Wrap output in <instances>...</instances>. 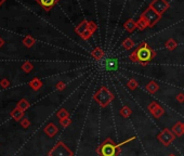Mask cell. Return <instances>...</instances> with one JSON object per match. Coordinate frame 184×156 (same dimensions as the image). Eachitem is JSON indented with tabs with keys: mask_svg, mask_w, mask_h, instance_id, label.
Returning a JSON list of instances; mask_svg holds the SVG:
<instances>
[{
	"mask_svg": "<svg viewBox=\"0 0 184 156\" xmlns=\"http://www.w3.org/2000/svg\"><path fill=\"white\" fill-rule=\"evenodd\" d=\"M156 52L149 47L148 43L145 41L141 42V45L130 54V60L135 63H140L141 65L145 66L149 63V61L154 59Z\"/></svg>",
	"mask_w": 184,
	"mask_h": 156,
	"instance_id": "6da1fadb",
	"label": "cell"
},
{
	"mask_svg": "<svg viewBox=\"0 0 184 156\" xmlns=\"http://www.w3.org/2000/svg\"><path fill=\"white\" fill-rule=\"evenodd\" d=\"M113 99H114V95L106 87H101V89L94 94V100L101 106H106Z\"/></svg>",
	"mask_w": 184,
	"mask_h": 156,
	"instance_id": "7a4b0ae2",
	"label": "cell"
},
{
	"mask_svg": "<svg viewBox=\"0 0 184 156\" xmlns=\"http://www.w3.org/2000/svg\"><path fill=\"white\" fill-rule=\"evenodd\" d=\"M141 16L147 22L148 27H154L155 25L160 21V19H162V15L158 14V13H157L155 10H153L151 7L145 9L144 12L141 14Z\"/></svg>",
	"mask_w": 184,
	"mask_h": 156,
	"instance_id": "3957f363",
	"label": "cell"
},
{
	"mask_svg": "<svg viewBox=\"0 0 184 156\" xmlns=\"http://www.w3.org/2000/svg\"><path fill=\"white\" fill-rule=\"evenodd\" d=\"M119 145H115L112 142L110 138H107V140L100 146V149H97V153L101 154V156H116V151L118 150Z\"/></svg>",
	"mask_w": 184,
	"mask_h": 156,
	"instance_id": "277c9868",
	"label": "cell"
},
{
	"mask_svg": "<svg viewBox=\"0 0 184 156\" xmlns=\"http://www.w3.org/2000/svg\"><path fill=\"white\" fill-rule=\"evenodd\" d=\"M73 153L63 142H59L49 153V156H72Z\"/></svg>",
	"mask_w": 184,
	"mask_h": 156,
	"instance_id": "5b68a950",
	"label": "cell"
},
{
	"mask_svg": "<svg viewBox=\"0 0 184 156\" xmlns=\"http://www.w3.org/2000/svg\"><path fill=\"white\" fill-rule=\"evenodd\" d=\"M149 7L156 11L158 14L162 15L170 8V5L167 0H153L152 2L149 3Z\"/></svg>",
	"mask_w": 184,
	"mask_h": 156,
	"instance_id": "8992f818",
	"label": "cell"
},
{
	"mask_svg": "<svg viewBox=\"0 0 184 156\" xmlns=\"http://www.w3.org/2000/svg\"><path fill=\"white\" fill-rule=\"evenodd\" d=\"M173 134L171 133L169 129H165L164 131L159 134V140L165 144V145H169L172 141H173Z\"/></svg>",
	"mask_w": 184,
	"mask_h": 156,
	"instance_id": "52a82bcc",
	"label": "cell"
},
{
	"mask_svg": "<svg viewBox=\"0 0 184 156\" xmlns=\"http://www.w3.org/2000/svg\"><path fill=\"white\" fill-rule=\"evenodd\" d=\"M36 2L43 8L45 11L49 12V11L59 2V0H36Z\"/></svg>",
	"mask_w": 184,
	"mask_h": 156,
	"instance_id": "ba28073f",
	"label": "cell"
},
{
	"mask_svg": "<svg viewBox=\"0 0 184 156\" xmlns=\"http://www.w3.org/2000/svg\"><path fill=\"white\" fill-rule=\"evenodd\" d=\"M148 109L153 113V115L156 117H160L162 114H164V109L158 105L155 102H152V103L148 105Z\"/></svg>",
	"mask_w": 184,
	"mask_h": 156,
	"instance_id": "9c48e42d",
	"label": "cell"
},
{
	"mask_svg": "<svg viewBox=\"0 0 184 156\" xmlns=\"http://www.w3.org/2000/svg\"><path fill=\"white\" fill-rule=\"evenodd\" d=\"M88 28H89V21L83 20L79 25H78V26L75 27V33H76L77 35H79V36H81V35L83 34Z\"/></svg>",
	"mask_w": 184,
	"mask_h": 156,
	"instance_id": "30bf717a",
	"label": "cell"
},
{
	"mask_svg": "<svg viewBox=\"0 0 184 156\" xmlns=\"http://www.w3.org/2000/svg\"><path fill=\"white\" fill-rule=\"evenodd\" d=\"M57 131H59V129L56 128V126H55L54 124H52V123H50L49 125H47L45 128V132L47 136H49L50 138H52V137H54L55 134L57 133Z\"/></svg>",
	"mask_w": 184,
	"mask_h": 156,
	"instance_id": "8fae6325",
	"label": "cell"
},
{
	"mask_svg": "<svg viewBox=\"0 0 184 156\" xmlns=\"http://www.w3.org/2000/svg\"><path fill=\"white\" fill-rule=\"evenodd\" d=\"M124 29L127 30V32H129V33L135 32V28H138L137 22H135L133 19H129V20L126 21V23L124 24Z\"/></svg>",
	"mask_w": 184,
	"mask_h": 156,
	"instance_id": "7c38bea8",
	"label": "cell"
},
{
	"mask_svg": "<svg viewBox=\"0 0 184 156\" xmlns=\"http://www.w3.org/2000/svg\"><path fill=\"white\" fill-rule=\"evenodd\" d=\"M10 115L14 120H21V119L24 117V112H23L22 109H19V107H15V109L10 113Z\"/></svg>",
	"mask_w": 184,
	"mask_h": 156,
	"instance_id": "4fadbf2b",
	"label": "cell"
},
{
	"mask_svg": "<svg viewBox=\"0 0 184 156\" xmlns=\"http://www.w3.org/2000/svg\"><path fill=\"white\" fill-rule=\"evenodd\" d=\"M29 87L32 88V90H35V91H38V90L43 87V81L39 79V78H37V77H35L34 79H32V81H29Z\"/></svg>",
	"mask_w": 184,
	"mask_h": 156,
	"instance_id": "5bb4252c",
	"label": "cell"
},
{
	"mask_svg": "<svg viewBox=\"0 0 184 156\" xmlns=\"http://www.w3.org/2000/svg\"><path fill=\"white\" fill-rule=\"evenodd\" d=\"M23 43L26 48H32V46L36 43V39L34 37H32L30 35H27V36H25L24 39H23Z\"/></svg>",
	"mask_w": 184,
	"mask_h": 156,
	"instance_id": "9a60e30c",
	"label": "cell"
},
{
	"mask_svg": "<svg viewBox=\"0 0 184 156\" xmlns=\"http://www.w3.org/2000/svg\"><path fill=\"white\" fill-rule=\"evenodd\" d=\"M145 89H146L148 92H151V93H155L157 90L159 89V86H158V84H157V82H155L154 80H152V81H149L148 84L146 85Z\"/></svg>",
	"mask_w": 184,
	"mask_h": 156,
	"instance_id": "2e32d148",
	"label": "cell"
},
{
	"mask_svg": "<svg viewBox=\"0 0 184 156\" xmlns=\"http://www.w3.org/2000/svg\"><path fill=\"white\" fill-rule=\"evenodd\" d=\"M172 131L177 134V136H182V134L184 133V124L178 123L177 125H174V126L172 127Z\"/></svg>",
	"mask_w": 184,
	"mask_h": 156,
	"instance_id": "e0dca14e",
	"label": "cell"
},
{
	"mask_svg": "<svg viewBox=\"0 0 184 156\" xmlns=\"http://www.w3.org/2000/svg\"><path fill=\"white\" fill-rule=\"evenodd\" d=\"M104 54H105L104 51H103L100 47L95 48V49L92 51V57H94L95 60H102L103 57H104Z\"/></svg>",
	"mask_w": 184,
	"mask_h": 156,
	"instance_id": "ac0fdd59",
	"label": "cell"
},
{
	"mask_svg": "<svg viewBox=\"0 0 184 156\" xmlns=\"http://www.w3.org/2000/svg\"><path fill=\"white\" fill-rule=\"evenodd\" d=\"M165 47H166L168 50H170V51H172V50H174L175 48L178 47V43H177V41L173 39V38H170V39H168L166 41V43H165Z\"/></svg>",
	"mask_w": 184,
	"mask_h": 156,
	"instance_id": "d6986e66",
	"label": "cell"
},
{
	"mask_svg": "<svg viewBox=\"0 0 184 156\" xmlns=\"http://www.w3.org/2000/svg\"><path fill=\"white\" fill-rule=\"evenodd\" d=\"M29 102L27 101L26 99H21L20 101H19V103H18V106L16 107H19L20 109H22L23 112H25L27 109H29Z\"/></svg>",
	"mask_w": 184,
	"mask_h": 156,
	"instance_id": "ffe728a7",
	"label": "cell"
},
{
	"mask_svg": "<svg viewBox=\"0 0 184 156\" xmlns=\"http://www.w3.org/2000/svg\"><path fill=\"white\" fill-rule=\"evenodd\" d=\"M135 41H133V39H131V38H126L124 39V41L122 42V48L124 49H126V50H130L131 48H133L135 47Z\"/></svg>",
	"mask_w": 184,
	"mask_h": 156,
	"instance_id": "44dd1931",
	"label": "cell"
},
{
	"mask_svg": "<svg viewBox=\"0 0 184 156\" xmlns=\"http://www.w3.org/2000/svg\"><path fill=\"white\" fill-rule=\"evenodd\" d=\"M137 26H138V28H139L140 30H144L146 27H148V24H147V22L144 20V19H143V17L140 16L139 21L137 22Z\"/></svg>",
	"mask_w": 184,
	"mask_h": 156,
	"instance_id": "7402d4cb",
	"label": "cell"
},
{
	"mask_svg": "<svg viewBox=\"0 0 184 156\" xmlns=\"http://www.w3.org/2000/svg\"><path fill=\"white\" fill-rule=\"evenodd\" d=\"M105 67H106L107 69H110V71H112V69H115L117 67V61L116 60H107L106 63H105Z\"/></svg>",
	"mask_w": 184,
	"mask_h": 156,
	"instance_id": "603a6c76",
	"label": "cell"
},
{
	"mask_svg": "<svg viewBox=\"0 0 184 156\" xmlns=\"http://www.w3.org/2000/svg\"><path fill=\"white\" fill-rule=\"evenodd\" d=\"M22 69L25 73H30L34 69V65L29 62V61H26L25 63H23L22 65Z\"/></svg>",
	"mask_w": 184,
	"mask_h": 156,
	"instance_id": "cb8c5ba5",
	"label": "cell"
},
{
	"mask_svg": "<svg viewBox=\"0 0 184 156\" xmlns=\"http://www.w3.org/2000/svg\"><path fill=\"white\" fill-rule=\"evenodd\" d=\"M56 115H57V117H59L60 119L67 118V117H68V112L66 111L65 109H61L60 111H59V112L56 113Z\"/></svg>",
	"mask_w": 184,
	"mask_h": 156,
	"instance_id": "d4e9b609",
	"label": "cell"
},
{
	"mask_svg": "<svg viewBox=\"0 0 184 156\" xmlns=\"http://www.w3.org/2000/svg\"><path fill=\"white\" fill-rule=\"evenodd\" d=\"M127 86L129 87V89L135 90V89H137V87H138V81L135 79H130L129 81L127 82Z\"/></svg>",
	"mask_w": 184,
	"mask_h": 156,
	"instance_id": "484cf974",
	"label": "cell"
},
{
	"mask_svg": "<svg viewBox=\"0 0 184 156\" xmlns=\"http://www.w3.org/2000/svg\"><path fill=\"white\" fill-rule=\"evenodd\" d=\"M120 114H121L124 117H128L130 114H131V111H130L129 107L124 106V107H122V109H120Z\"/></svg>",
	"mask_w": 184,
	"mask_h": 156,
	"instance_id": "4316f807",
	"label": "cell"
},
{
	"mask_svg": "<svg viewBox=\"0 0 184 156\" xmlns=\"http://www.w3.org/2000/svg\"><path fill=\"white\" fill-rule=\"evenodd\" d=\"M0 86L2 87L3 89H7V88L10 87V81H9L7 78H3V79L0 80Z\"/></svg>",
	"mask_w": 184,
	"mask_h": 156,
	"instance_id": "83f0119b",
	"label": "cell"
},
{
	"mask_svg": "<svg viewBox=\"0 0 184 156\" xmlns=\"http://www.w3.org/2000/svg\"><path fill=\"white\" fill-rule=\"evenodd\" d=\"M21 126H22L23 128H28V127L30 126V121H29V119H27V118H23L22 120H21Z\"/></svg>",
	"mask_w": 184,
	"mask_h": 156,
	"instance_id": "f1b7e54d",
	"label": "cell"
},
{
	"mask_svg": "<svg viewBox=\"0 0 184 156\" xmlns=\"http://www.w3.org/2000/svg\"><path fill=\"white\" fill-rule=\"evenodd\" d=\"M60 124L62 125L63 127H67L68 125H70V119L68 118H64V119H60Z\"/></svg>",
	"mask_w": 184,
	"mask_h": 156,
	"instance_id": "f546056e",
	"label": "cell"
},
{
	"mask_svg": "<svg viewBox=\"0 0 184 156\" xmlns=\"http://www.w3.org/2000/svg\"><path fill=\"white\" fill-rule=\"evenodd\" d=\"M56 89L59 90V91H62V90H64L65 89V87H66V85H65V82L64 81H59L56 84Z\"/></svg>",
	"mask_w": 184,
	"mask_h": 156,
	"instance_id": "4dcf8cb0",
	"label": "cell"
},
{
	"mask_svg": "<svg viewBox=\"0 0 184 156\" xmlns=\"http://www.w3.org/2000/svg\"><path fill=\"white\" fill-rule=\"evenodd\" d=\"M89 27H90V29H92L93 30V33L95 32V30L97 29V24H95L93 21H89Z\"/></svg>",
	"mask_w": 184,
	"mask_h": 156,
	"instance_id": "1f68e13d",
	"label": "cell"
},
{
	"mask_svg": "<svg viewBox=\"0 0 184 156\" xmlns=\"http://www.w3.org/2000/svg\"><path fill=\"white\" fill-rule=\"evenodd\" d=\"M177 100L179 102H183L184 101V94L183 93H179L177 95Z\"/></svg>",
	"mask_w": 184,
	"mask_h": 156,
	"instance_id": "d6a6232c",
	"label": "cell"
},
{
	"mask_svg": "<svg viewBox=\"0 0 184 156\" xmlns=\"http://www.w3.org/2000/svg\"><path fill=\"white\" fill-rule=\"evenodd\" d=\"M3 45H5V40H3L2 38L0 37V48H2Z\"/></svg>",
	"mask_w": 184,
	"mask_h": 156,
	"instance_id": "836d02e7",
	"label": "cell"
},
{
	"mask_svg": "<svg viewBox=\"0 0 184 156\" xmlns=\"http://www.w3.org/2000/svg\"><path fill=\"white\" fill-rule=\"evenodd\" d=\"M3 2H5V0H0V5H2Z\"/></svg>",
	"mask_w": 184,
	"mask_h": 156,
	"instance_id": "e575fe53",
	"label": "cell"
},
{
	"mask_svg": "<svg viewBox=\"0 0 184 156\" xmlns=\"http://www.w3.org/2000/svg\"><path fill=\"white\" fill-rule=\"evenodd\" d=\"M169 156H174V155H172V154H171V155H169Z\"/></svg>",
	"mask_w": 184,
	"mask_h": 156,
	"instance_id": "d590c367",
	"label": "cell"
}]
</instances>
